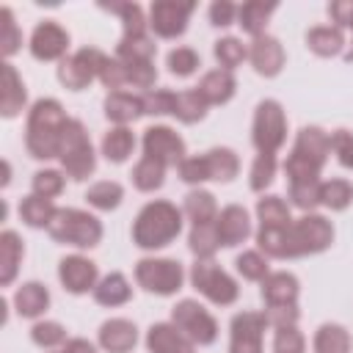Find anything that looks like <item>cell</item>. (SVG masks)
<instances>
[{
  "mask_svg": "<svg viewBox=\"0 0 353 353\" xmlns=\"http://www.w3.org/2000/svg\"><path fill=\"white\" fill-rule=\"evenodd\" d=\"M105 88H110V91H121L124 85H127V69H124V63L113 55V58H105V63H102V69H99V77H97Z\"/></svg>",
  "mask_w": 353,
  "mask_h": 353,
  "instance_id": "11a10c76",
  "label": "cell"
},
{
  "mask_svg": "<svg viewBox=\"0 0 353 353\" xmlns=\"http://www.w3.org/2000/svg\"><path fill=\"white\" fill-rule=\"evenodd\" d=\"M292 154H298L306 163L323 168L328 154H331V135L323 127H301L298 138H295V146H292Z\"/></svg>",
  "mask_w": 353,
  "mask_h": 353,
  "instance_id": "e0dca14e",
  "label": "cell"
},
{
  "mask_svg": "<svg viewBox=\"0 0 353 353\" xmlns=\"http://www.w3.org/2000/svg\"><path fill=\"white\" fill-rule=\"evenodd\" d=\"M234 88H237L234 74L229 69H221V66L218 69H210L199 80V85H196V91L201 94V99L207 105H226L234 97Z\"/></svg>",
  "mask_w": 353,
  "mask_h": 353,
  "instance_id": "44dd1931",
  "label": "cell"
},
{
  "mask_svg": "<svg viewBox=\"0 0 353 353\" xmlns=\"http://www.w3.org/2000/svg\"><path fill=\"white\" fill-rule=\"evenodd\" d=\"M105 52L97 47H80L77 52L66 55L58 63V80L69 91H83L94 77H99V69L105 63Z\"/></svg>",
  "mask_w": 353,
  "mask_h": 353,
  "instance_id": "30bf717a",
  "label": "cell"
},
{
  "mask_svg": "<svg viewBox=\"0 0 353 353\" xmlns=\"http://www.w3.org/2000/svg\"><path fill=\"white\" fill-rule=\"evenodd\" d=\"M135 342H138V328L124 317H113L99 325V345L108 353H130Z\"/></svg>",
  "mask_w": 353,
  "mask_h": 353,
  "instance_id": "ffe728a7",
  "label": "cell"
},
{
  "mask_svg": "<svg viewBox=\"0 0 353 353\" xmlns=\"http://www.w3.org/2000/svg\"><path fill=\"white\" fill-rule=\"evenodd\" d=\"M190 284L215 306H232L240 295L237 281L215 259H196L190 268Z\"/></svg>",
  "mask_w": 353,
  "mask_h": 353,
  "instance_id": "8992f818",
  "label": "cell"
},
{
  "mask_svg": "<svg viewBox=\"0 0 353 353\" xmlns=\"http://www.w3.org/2000/svg\"><path fill=\"white\" fill-rule=\"evenodd\" d=\"M334 243V226L317 212H303L287 229V259L320 254Z\"/></svg>",
  "mask_w": 353,
  "mask_h": 353,
  "instance_id": "5b68a950",
  "label": "cell"
},
{
  "mask_svg": "<svg viewBox=\"0 0 353 353\" xmlns=\"http://www.w3.org/2000/svg\"><path fill=\"white\" fill-rule=\"evenodd\" d=\"M30 339L39 345V347H61V345H66L69 339H66V328L61 325V323H55V320H44V323H36L33 328H30Z\"/></svg>",
  "mask_w": 353,
  "mask_h": 353,
  "instance_id": "7dc6e473",
  "label": "cell"
},
{
  "mask_svg": "<svg viewBox=\"0 0 353 353\" xmlns=\"http://www.w3.org/2000/svg\"><path fill=\"white\" fill-rule=\"evenodd\" d=\"M350 28H353V22H350Z\"/></svg>",
  "mask_w": 353,
  "mask_h": 353,
  "instance_id": "03108f58",
  "label": "cell"
},
{
  "mask_svg": "<svg viewBox=\"0 0 353 353\" xmlns=\"http://www.w3.org/2000/svg\"><path fill=\"white\" fill-rule=\"evenodd\" d=\"M279 6L276 3H265V0H248L243 6H237V25L248 33V36H262L265 28H268V19L270 14L276 11Z\"/></svg>",
  "mask_w": 353,
  "mask_h": 353,
  "instance_id": "484cf974",
  "label": "cell"
},
{
  "mask_svg": "<svg viewBox=\"0 0 353 353\" xmlns=\"http://www.w3.org/2000/svg\"><path fill=\"white\" fill-rule=\"evenodd\" d=\"M154 52H157V44L149 36H135V39L121 36V41L116 44L119 61H154Z\"/></svg>",
  "mask_w": 353,
  "mask_h": 353,
  "instance_id": "b9f144b4",
  "label": "cell"
},
{
  "mask_svg": "<svg viewBox=\"0 0 353 353\" xmlns=\"http://www.w3.org/2000/svg\"><path fill=\"white\" fill-rule=\"evenodd\" d=\"M0 19H3V39H0V44H3V55L11 58V55L19 50V44H22V33H19L17 22H14L11 8H3V11H0Z\"/></svg>",
  "mask_w": 353,
  "mask_h": 353,
  "instance_id": "9f6ffc18",
  "label": "cell"
},
{
  "mask_svg": "<svg viewBox=\"0 0 353 353\" xmlns=\"http://www.w3.org/2000/svg\"><path fill=\"white\" fill-rule=\"evenodd\" d=\"M276 176V154H256L251 174H248V185L254 193H265V188L273 182Z\"/></svg>",
  "mask_w": 353,
  "mask_h": 353,
  "instance_id": "c3c4849f",
  "label": "cell"
},
{
  "mask_svg": "<svg viewBox=\"0 0 353 353\" xmlns=\"http://www.w3.org/2000/svg\"><path fill=\"white\" fill-rule=\"evenodd\" d=\"M306 350V339L298 331V325H287V328H276L273 336V353H303Z\"/></svg>",
  "mask_w": 353,
  "mask_h": 353,
  "instance_id": "db71d44e",
  "label": "cell"
},
{
  "mask_svg": "<svg viewBox=\"0 0 353 353\" xmlns=\"http://www.w3.org/2000/svg\"><path fill=\"white\" fill-rule=\"evenodd\" d=\"M210 22L215 28H226V25L237 22V6L232 0H215L210 6Z\"/></svg>",
  "mask_w": 353,
  "mask_h": 353,
  "instance_id": "91938a15",
  "label": "cell"
},
{
  "mask_svg": "<svg viewBox=\"0 0 353 353\" xmlns=\"http://www.w3.org/2000/svg\"><path fill=\"white\" fill-rule=\"evenodd\" d=\"M188 245L196 254V259H212V254L221 248V237H218L215 221H210V223H193V229L188 234Z\"/></svg>",
  "mask_w": 353,
  "mask_h": 353,
  "instance_id": "74e56055",
  "label": "cell"
},
{
  "mask_svg": "<svg viewBox=\"0 0 353 353\" xmlns=\"http://www.w3.org/2000/svg\"><path fill=\"white\" fill-rule=\"evenodd\" d=\"M14 306L22 317H39L50 306V290L39 281H28L14 292Z\"/></svg>",
  "mask_w": 353,
  "mask_h": 353,
  "instance_id": "f1b7e54d",
  "label": "cell"
},
{
  "mask_svg": "<svg viewBox=\"0 0 353 353\" xmlns=\"http://www.w3.org/2000/svg\"><path fill=\"white\" fill-rule=\"evenodd\" d=\"M66 50H69V33L55 19H44L36 25L30 36V55L36 61H63Z\"/></svg>",
  "mask_w": 353,
  "mask_h": 353,
  "instance_id": "5bb4252c",
  "label": "cell"
},
{
  "mask_svg": "<svg viewBox=\"0 0 353 353\" xmlns=\"http://www.w3.org/2000/svg\"><path fill=\"white\" fill-rule=\"evenodd\" d=\"M121 199H124V188H121L119 182H113V179L94 182V185L88 188V193H85V201H88L94 210H105V212L116 210V207L121 204Z\"/></svg>",
  "mask_w": 353,
  "mask_h": 353,
  "instance_id": "f35d334b",
  "label": "cell"
},
{
  "mask_svg": "<svg viewBox=\"0 0 353 353\" xmlns=\"http://www.w3.org/2000/svg\"><path fill=\"white\" fill-rule=\"evenodd\" d=\"M132 298V287L124 279V273H108L94 287V301L102 306H121Z\"/></svg>",
  "mask_w": 353,
  "mask_h": 353,
  "instance_id": "83f0119b",
  "label": "cell"
},
{
  "mask_svg": "<svg viewBox=\"0 0 353 353\" xmlns=\"http://www.w3.org/2000/svg\"><path fill=\"white\" fill-rule=\"evenodd\" d=\"M11 182V165H8V160H3V188Z\"/></svg>",
  "mask_w": 353,
  "mask_h": 353,
  "instance_id": "be15d7a7",
  "label": "cell"
},
{
  "mask_svg": "<svg viewBox=\"0 0 353 353\" xmlns=\"http://www.w3.org/2000/svg\"><path fill=\"white\" fill-rule=\"evenodd\" d=\"M251 141L259 154H276L287 141V116L276 99H262L254 110Z\"/></svg>",
  "mask_w": 353,
  "mask_h": 353,
  "instance_id": "52a82bcc",
  "label": "cell"
},
{
  "mask_svg": "<svg viewBox=\"0 0 353 353\" xmlns=\"http://www.w3.org/2000/svg\"><path fill=\"white\" fill-rule=\"evenodd\" d=\"M248 61L251 66L256 69V74L262 77H276L281 69H284V47L276 36H256L248 47Z\"/></svg>",
  "mask_w": 353,
  "mask_h": 353,
  "instance_id": "2e32d148",
  "label": "cell"
},
{
  "mask_svg": "<svg viewBox=\"0 0 353 353\" xmlns=\"http://www.w3.org/2000/svg\"><path fill=\"white\" fill-rule=\"evenodd\" d=\"M63 185H66V176L55 168H44V171H36L33 174V193L36 196H44V199H55L63 193Z\"/></svg>",
  "mask_w": 353,
  "mask_h": 353,
  "instance_id": "f907efd6",
  "label": "cell"
},
{
  "mask_svg": "<svg viewBox=\"0 0 353 353\" xmlns=\"http://www.w3.org/2000/svg\"><path fill=\"white\" fill-rule=\"evenodd\" d=\"M124 69H127V85L132 88H143L152 91L154 80H157V69H154V61H121Z\"/></svg>",
  "mask_w": 353,
  "mask_h": 353,
  "instance_id": "bcb514c9",
  "label": "cell"
},
{
  "mask_svg": "<svg viewBox=\"0 0 353 353\" xmlns=\"http://www.w3.org/2000/svg\"><path fill=\"white\" fill-rule=\"evenodd\" d=\"M149 353H196V345L174 325V323H154L146 331Z\"/></svg>",
  "mask_w": 353,
  "mask_h": 353,
  "instance_id": "d6986e66",
  "label": "cell"
},
{
  "mask_svg": "<svg viewBox=\"0 0 353 353\" xmlns=\"http://www.w3.org/2000/svg\"><path fill=\"white\" fill-rule=\"evenodd\" d=\"M165 66H168L171 74L188 77V74H193L201 66V58H199V52L193 47H174L168 52V58H165Z\"/></svg>",
  "mask_w": 353,
  "mask_h": 353,
  "instance_id": "f6af8a7d",
  "label": "cell"
},
{
  "mask_svg": "<svg viewBox=\"0 0 353 353\" xmlns=\"http://www.w3.org/2000/svg\"><path fill=\"white\" fill-rule=\"evenodd\" d=\"M207 102L201 99V94L196 88H188V91H179L176 94V105H174V116L185 124H196L207 116Z\"/></svg>",
  "mask_w": 353,
  "mask_h": 353,
  "instance_id": "ab89813d",
  "label": "cell"
},
{
  "mask_svg": "<svg viewBox=\"0 0 353 353\" xmlns=\"http://www.w3.org/2000/svg\"><path fill=\"white\" fill-rule=\"evenodd\" d=\"M61 353H97V347H94L88 339H69V342L61 347Z\"/></svg>",
  "mask_w": 353,
  "mask_h": 353,
  "instance_id": "6125c7cd",
  "label": "cell"
},
{
  "mask_svg": "<svg viewBox=\"0 0 353 353\" xmlns=\"http://www.w3.org/2000/svg\"><path fill=\"white\" fill-rule=\"evenodd\" d=\"M248 58V47L240 41V39H234V36H223V39H218L215 41V61L221 63V69H237L243 61Z\"/></svg>",
  "mask_w": 353,
  "mask_h": 353,
  "instance_id": "7bdbcfd3",
  "label": "cell"
},
{
  "mask_svg": "<svg viewBox=\"0 0 353 353\" xmlns=\"http://www.w3.org/2000/svg\"><path fill=\"white\" fill-rule=\"evenodd\" d=\"M22 256H25V245H22L19 234L11 232V229H6L0 234V284L3 287H8L14 281Z\"/></svg>",
  "mask_w": 353,
  "mask_h": 353,
  "instance_id": "d4e9b609",
  "label": "cell"
},
{
  "mask_svg": "<svg viewBox=\"0 0 353 353\" xmlns=\"http://www.w3.org/2000/svg\"><path fill=\"white\" fill-rule=\"evenodd\" d=\"M182 215H188L193 223H210L218 218V204H215V196L210 190H190L185 196V204H182Z\"/></svg>",
  "mask_w": 353,
  "mask_h": 353,
  "instance_id": "836d02e7",
  "label": "cell"
},
{
  "mask_svg": "<svg viewBox=\"0 0 353 353\" xmlns=\"http://www.w3.org/2000/svg\"><path fill=\"white\" fill-rule=\"evenodd\" d=\"M105 116L116 127H127L138 116H143V97L132 91H110L105 97Z\"/></svg>",
  "mask_w": 353,
  "mask_h": 353,
  "instance_id": "7402d4cb",
  "label": "cell"
},
{
  "mask_svg": "<svg viewBox=\"0 0 353 353\" xmlns=\"http://www.w3.org/2000/svg\"><path fill=\"white\" fill-rule=\"evenodd\" d=\"M135 279L152 295H174V292L182 290L185 270H182V262H176V259L143 256L135 265Z\"/></svg>",
  "mask_w": 353,
  "mask_h": 353,
  "instance_id": "ba28073f",
  "label": "cell"
},
{
  "mask_svg": "<svg viewBox=\"0 0 353 353\" xmlns=\"http://www.w3.org/2000/svg\"><path fill=\"white\" fill-rule=\"evenodd\" d=\"M58 353H61V350H58Z\"/></svg>",
  "mask_w": 353,
  "mask_h": 353,
  "instance_id": "003e7915",
  "label": "cell"
},
{
  "mask_svg": "<svg viewBox=\"0 0 353 353\" xmlns=\"http://www.w3.org/2000/svg\"><path fill=\"white\" fill-rule=\"evenodd\" d=\"M66 110L58 99H36L28 110V130H25V146L30 157L50 160L61 152V138L66 127Z\"/></svg>",
  "mask_w": 353,
  "mask_h": 353,
  "instance_id": "6da1fadb",
  "label": "cell"
},
{
  "mask_svg": "<svg viewBox=\"0 0 353 353\" xmlns=\"http://www.w3.org/2000/svg\"><path fill=\"white\" fill-rule=\"evenodd\" d=\"M25 99H28V91H25V83L22 77L17 74V69L6 61L3 63V91H0V113L6 119H14L22 113L25 108Z\"/></svg>",
  "mask_w": 353,
  "mask_h": 353,
  "instance_id": "603a6c76",
  "label": "cell"
},
{
  "mask_svg": "<svg viewBox=\"0 0 353 353\" xmlns=\"http://www.w3.org/2000/svg\"><path fill=\"white\" fill-rule=\"evenodd\" d=\"M215 229H218L221 245L234 248V245L245 243V237L251 234L248 212H245L240 204H229V207H223V210L218 212V218H215Z\"/></svg>",
  "mask_w": 353,
  "mask_h": 353,
  "instance_id": "ac0fdd59",
  "label": "cell"
},
{
  "mask_svg": "<svg viewBox=\"0 0 353 353\" xmlns=\"http://www.w3.org/2000/svg\"><path fill=\"white\" fill-rule=\"evenodd\" d=\"M47 232H50L52 240H58L63 245H74V248H94L102 240L99 218L85 212V210H74V207L55 210Z\"/></svg>",
  "mask_w": 353,
  "mask_h": 353,
  "instance_id": "3957f363",
  "label": "cell"
},
{
  "mask_svg": "<svg viewBox=\"0 0 353 353\" xmlns=\"http://www.w3.org/2000/svg\"><path fill=\"white\" fill-rule=\"evenodd\" d=\"M256 218H259L262 229H281V226L292 223L290 204L281 196H262L256 201Z\"/></svg>",
  "mask_w": 353,
  "mask_h": 353,
  "instance_id": "1f68e13d",
  "label": "cell"
},
{
  "mask_svg": "<svg viewBox=\"0 0 353 353\" xmlns=\"http://www.w3.org/2000/svg\"><path fill=\"white\" fill-rule=\"evenodd\" d=\"M179 232H182V210H176V204L163 199L149 201L132 223V240L138 248L146 251L168 245L171 240H176Z\"/></svg>",
  "mask_w": 353,
  "mask_h": 353,
  "instance_id": "7a4b0ae2",
  "label": "cell"
},
{
  "mask_svg": "<svg viewBox=\"0 0 353 353\" xmlns=\"http://www.w3.org/2000/svg\"><path fill=\"white\" fill-rule=\"evenodd\" d=\"M265 328H268L265 312H240V314H234L232 317L229 353H262Z\"/></svg>",
  "mask_w": 353,
  "mask_h": 353,
  "instance_id": "4fadbf2b",
  "label": "cell"
},
{
  "mask_svg": "<svg viewBox=\"0 0 353 353\" xmlns=\"http://www.w3.org/2000/svg\"><path fill=\"white\" fill-rule=\"evenodd\" d=\"M176 171H179V179L188 182V185H201V182L210 179V168H207V157H204V154H190V157H185V160L176 165Z\"/></svg>",
  "mask_w": 353,
  "mask_h": 353,
  "instance_id": "f5cc1de1",
  "label": "cell"
},
{
  "mask_svg": "<svg viewBox=\"0 0 353 353\" xmlns=\"http://www.w3.org/2000/svg\"><path fill=\"white\" fill-rule=\"evenodd\" d=\"M204 157H207L210 179H215V182H232L237 176V171H240L237 154L232 149H226V146H215V149L204 152Z\"/></svg>",
  "mask_w": 353,
  "mask_h": 353,
  "instance_id": "e575fe53",
  "label": "cell"
},
{
  "mask_svg": "<svg viewBox=\"0 0 353 353\" xmlns=\"http://www.w3.org/2000/svg\"><path fill=\"white\" fill-rule=\"evenodd\" d=\"M345 58H347V61H353V44H350V50L345 52Z\"/></svg>",
  "mask_w": 353,
  "mask_h": 353,
  "instance_id": "e7e4bbea",
  "label": "cell"
},
{
  "mask_svg": "<svg viewBox=\"0 0 353 353\" xmlns=\"http://www.w3.org/2000/svg\"><path fill=\"white\" fill-rule=\"evenodd\" d=\"M58 160L63 165V174L72 176L74 182H83L94 174L97 168V154H94V146L88 141V132L83 127V121L77 119H69L66 127H63V138H61V152H58Z\"/></svg>",
  "mask_w": 353,
  "mask_h": 353,
  "instance_id": "277c9868",
  "label": "cell"
},
{
  "mask_svg": "<svg viewBox=\"0 0 353 353\" xmlns=\"http://www.w3.org/2000/svg\"><path fill=\"white\" fill-rule=\"evenodd\" d=\"M55 210L58 207L52 204V199H44V196H36V193H30V196H25L19 201V218L30 229H47L52 215H55Z\"/></svg>",
  "mask_w": 353,
  "mask_h": 353,
  "instance_id": "4dcf8cb0",
  "label": "cell"
},
{
  "mask_svg": "<svg viewBox=\"0 0 353 353\" xmlns=\"http://www.w3.org/2000/svg\"><path fill=\"white\" fill-rule=\"evenodd\" d=\"M130 176H132V185H135L138 190L152 193V190L163 188V182H165V165H163L160 160L143 154V157L135 163V168H132Z\"/></svg>",
  "mask_w": 353,
  "mask_h": 353,
  "instance_id": "8d00e7d4",
  "label": "cell"
},
{
  "mask_svg": "<svg viewBox=\"0 0 353 353\" xmlns=\"http://www.w3.org/2000/svg\"><path fill=\"white\" fill-rule=\"evenodd\" d=\"M171 323L193 342V345H212L215 336H218V323L215 317L193 298H185L179 301L174 309H171Z\"/></svg>",
  "mask_w": 353,
  "mask_h": 353,
  "instance_id": "9c48e42d",
  "label": "cell"
},
{
  "mask_svg": "<svg viewBox=\"0 0 353 353\" xmlns=\"http://www.w3.org/2000/svg\"><path fill=\"white\" fill-rule=\"evenodd\" d=\"M262 301L265 306H290L298 301V279L287 270L270 273L262 281Z\"/></svg>",
  "mask_w": 353,
  "mask_h": 353,
  "instance_id": "cb8c5ba5",
  "label": "cell"
},
{
  "mask_svg": "<svg viewBox=\"0 0 353 353\" xmlns=\"http://www.w3.org/2000/svg\"><path fill=\"white\" fill-rule=\"evenodd\" d=\"M99 8H105V11H110V14H119V17H121V28H124V33H121V36H127V39L149 36V33H146L149 19H146V14H143V8H141L138 3H102Z\"/></svg>",
  "mask_w": 353,
  "mask_h": 353,
  "instance_id": "f546056e",
  "label": "cell"
},
{
  "mask_svg": "<svg viewBox=\"0 0 353 353\" xmlns=\"http://www.w3.org/2000/svg\"><path fill=\"white\" fill-rule=\"evenodd\" d=\"M143 154L160 160L165 168H168V165L176 168V165L188 157L185 141H182L171 127H165V124H154V127L143 130Z\"/></svg>",
  "mask_w": 353,
  "mask_h": 353,
  "instance_id": "7c38bea8",
  "label": "cell"
},
{
  "mask_svg": "<svg viewBox=\"0 0 353 353\" xmlns=\"http://www.w3.org/2000/svg\"><path fill=\"white\" fill-rule=\"evenodd\" d=\"M298 317H301V312H298L295 303H290V306H268V309H265V320H268V325H273V328L298 325Z\"/></svg>",
  "mask_w": 353,
  "mask_h": 353,
  "instance_id": "680465c9",
  "label": "cell"
},
{
  "mask_svg": "<svg viewBox=\"0 0 353 353\" xmlns=\"http://www.w3.org/2000/svg\"><path fill=\"white\" fill-rule=\"evenodd\" d=\"M331 152L336 154L342 168H353V132L350 130H334L331 132Z\"/></svg>",
  "mask_w": 353,
  "mask_h": 353,
  "instance_id": "6f0895ef",
  "label": "cell"
},
{
  "mask_svg": "<svg viewBox=\"0 0 353 353\" xmlns=\"http://www.w3.org/2000/svg\"><path fill=\"white\" fill-rule=\"evenodd\" d=\"M97 265L88 259V256H80V254H72V256H63L58 262V279L63 284L66 292L72 295H83L88 290L97 287Z\"/></svg>",
  "mask_w": 353,
  "mask_h": 353,
  "instance_id": "9a60e30c",
  "label": "cell"
},
{
  "mask_svg": "<svg viewBox=\"0 0 353 353\" xmlns=\"http://www.w3.org/2000/svg\"><path fill=\"white\" fill-rule=\"evenodd\" d=\"M306 47L320 55V58H331V55H339L342 47H345V33L342 28L336 25H317L306 33Z\"/></svg>",
  "mask_w": 353,
  "mask_h": 353,
  "instance_id": "4316f807",
  "label": "cell"
},
{
  "mask_svg": "<svg viewBox=\"0 0 353 353\" xmlns=\"http://www.w3.org/2000/svg\"><path fill=\"white\" fill-rule=\"evenodd\" d=\"M135 149V135L130 127H110L102 135V154L110 163H124Z\"/></svg>",
  "mask_w": 353,
  "mask_h": 353,
  "instance_id": "d6a6232c",
  "label": "cell"
},
{
  "mask_svg": "<svg viewBox=\"0 0 353 353\" xmlns=\"http://www.w3.org/2000/svg\"><path fill=\"white\" fill-rule=\"evenodd\" d=\"M320 179L317 182H292L290 185V204L303 210V212H312L317 204H320Z\"/></svg>",
  "mask_w": 353,
  "mask_h": 353,
  "instance_id": "681fc988",
  "label": "cell"
},
{
  "mask_svg": "<svg viewBox=\"0 0 353 353\" xmlns=\"http://www.w3.org/2000/svg\"><path fill=\"white\" fill-rule=\"evenodd\" d=\"M196 11V3L182 0H154L149 8V28L160 39H176L185 33L190 14Z\"/></svg>",
  "mask_w": 353,
  "mask_h": 353,
  "instance_id": "8fae6325",
  "label": "cell"
},
{
  "mask_svg": "<svg viewBox=\"0 0 353 353\" xmlns=\"http://www.w3.org/2000/svg\"><path fill=\"white\" fill-rule=\"evenodd\" d=\"M320 204L328 210H347L353 204V185L347 179H328L320 185Z\"/></svg>",
  "mask_w": 353,
  "mask_h": 353,
  "instance_id": "60d3db41",
  "label": "cell"
},
{
  "mask_svg": "<svg viewBox=\"0 0 353 353\" xmlns=\"http://www.w3.org/2000/svg\"><path fill=\"white\" fill-rule=\"evenodd\" d=\"M234 265H237V273L248 281H265L270 276L268 256L262 251H243V254H237Z\"/></svg>",
  "mask_w": 353,
  "mask_h": 353,
  "instance_id": "ee69618b",
  "label": "cell"
},
{
  "mask_svg": "<svg viewBox=\"0 0 353 353\" xmlns=\"http://www.w3.org/2000/svg\"><path fill=\"white\" fill-rule=\"evenodd\" d=\"M328 17L336 22V28H350V22H353V0H334L328 6Z\"/></svg>",
  "mask_w": 353,
  "mask_h": 353,
  "instance_id": "94428289",
  "label": "cell"
},
{
  "mask_svg": "<svg viewBox=\"0 0 353 353\" xmlns=\"http://www.w3.org/2000/svg\"><path fill=\"white\" fill-rule=\"evenodd\" d=\"M314 353H350V334L339 323H323L314 334Z\"/></svg>",
  "mask_w": 353,
  "mask_h": 353,
  "instance_id": "d590c367",
  "label": "cell"
},
{
  "mask_svg": "<svg viewBox=\"0 0 353 353\" xmlns=\"http://www.w3.org/2000/svg\"><path fill=\"white\" fill-rule=\"evenodd\" d=\"M174 105H176V94L168 88H152L143 94V113L149 116H174Z\"/></svg>",
  "mask_w": 353,
  "mask_h": 353,
  "instance_id": "816d5d0a",
  "label": "cell"
}]
</instances>
